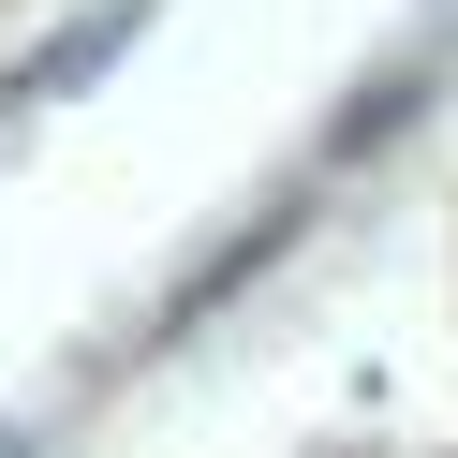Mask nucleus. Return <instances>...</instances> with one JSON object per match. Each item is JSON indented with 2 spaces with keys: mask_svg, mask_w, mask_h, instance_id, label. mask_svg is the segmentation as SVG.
Returning <instances> with one entry per match:
<instances>
[{
  "mask_svg": "<svg viewBox=\"0 0 458 458\" xmlns=\"http://www.w3.org/2000/svg\"><path fill=\"white\" fill-rule=\"evenodd\" d=\"M133 30H148V0H104V15H74V30H60V45H45V60H30V74H15V89H30V104H60V89H89V74H104V60H119V45H133Z\"/></svg>",
  "mask_w": 458,
  "mask_h": 458,
  "instance_id": "f257e3e1",
  "label": "nucleus"
},
{
  "mask_svg": "<svg viewBox=\"0 0 458 458\" xmlns=\"http://www.w3.org/2000/svg\"><path fill=\"white\" fill-rule=\"evenodd\" d=\"M0 458H30V428H0Z\"/></svg>",
  "mask_w": 458,
  "mask_h": 458,
  "instance_id": "f03ea898",
  "label": "nucleus"
}]
</instances>
